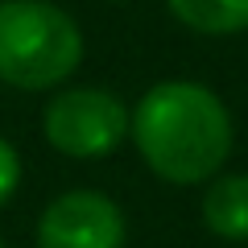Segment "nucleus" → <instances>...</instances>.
<instances>
[{
    "instance_id": "f257e3e1",
    "label": "nucleus",
    "mask_w": 248,
    "mask_h": 248,
    "mask_svg": "<svg viewBox=\"0 0 248 248\" xmlns=\"http://www.w3.org/2000/svg\"><path fill=\"white\" fill-rule=\"evenodd\" d=\"M128 133L157 178L195 186L219 174L232 153V116L199 83H157L128 116Z\"/></svg>"
},
{
    "instance_id": "f03ea898",
    "label": "nucleus",
    "mask_w": 248,
    "mask_h": 248,
    "mask_svg": "<svg viewBox=\"0 0 248 248\" xmlns=\"http://www.w3.org/2000/svg\"><path fill=\"white\" fill-rule=\"evenodd\" d=\"M83 58V33L50 0H0V79L21 91L62 83Z\"/></svg>"
},
{
    "instance_id": "7ed1b4c3",
    "label": "nucleus",
    "mask_w": 248,
    "mask_h": 248,
    "mask_svg": "<svg viewBox=\"0 0 248 248\" xmlns=\"http://www.w3.org/2000/svg\"><path fill=\"white\" fill-rule=\"evenodd\" d=\"M46 141L66 157H104L128 137V108L99 87H71L46 108Z\"/></svg>"
},
{
    "instance_id": "20e7f679",
    "label": "nucleus",
    "mask_w": 248,
    "mask_h": 248,
    "mask_svg": "<svg viewBox=\"0 0 248 248\" xmlns=\"http://www.w3.org/2000/svg\"><path fill=\"white\" fill-rule=\"evenodd\" d=\"M37 248H124V215L108 195H58L37 219Z\"/></svg>"
},
{
    "instance_id": "39448f33",
    "label": "nucleus",
    "mask_w": 248,
    "mask_h": 248,
    "mask_svg": "<svg viewBox=\"0 0 248 248\" xmlns=\"http://www.w3.org/2000/svg\"><path fill=\"white\" fill-rule=\"evenodd\" d=\"M203 223L223 240H248V174H223L203 199Z\"/></svg>"
},
{
    "instance_id": "423d86ee",
    "label": "nucleus",
    "mask_w": 248,
    "mask_h": 248,
    "mask_svg": "<svg viewBox=\"0 0 248 248\" xmlns=\"http://www.w3.org/2000/svg\"><path fill=\"white\" fill-rule=\"evenodd\" d=\"M182 25L195 33H240L248 29V0H166Z\"/></svg>"
},
{
    "instance_id": "0eeeda50",
    "label": "nucleus",
    "mask_w": 248,
    "mask_h": 248,
    "mask_svg": "<svg viewBox=\"0 0 248 248\" xmlns=\"http://www.w3.org/2000/svg\"><path fill=\"white\" fill-rule=\"evenodd\" d=\"M17 182H21V157H17V149L9 141H0V207L13 199Z\"/></svg>"
},
{
    "instance_id": "6e6552de",
    "label": "nucleus",
    "mask_w": 248,
    "mask_h": 248,
    "mask_svg": "<svg viewBox=\"0 0 248 248\" xmlns=\"http://www.w3.org/2000/svg\"><path fill=\"white\" fill-rule=\"evenodd\" d=\"M0 248H4V240H0Z\"/></svg>"
}]
</instances>
